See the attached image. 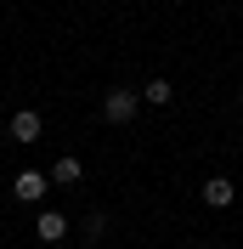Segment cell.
I'll return each instance as SVG.
<instances>
[{"mask_svg":"<svg viewBox=\"0 0 243 249\" xmlns=\"http://www.w3.org/2000/svg\"><path fill=\"white\" fill-rule=\"evenodd\" d=\"M136 113H141V96H136V91H124V85L102 96V119H107V124H130Z\"/></svg>","mask_w":243,"mask_h":249,"instance_id":"cell-1","label":"cell"},{"mask_svg":"<svg viewBox=\"0 0 243 249\" xmlns=\"http://www.w3.org/2000/svg\"><path fill=\"white\" fill-rule=\"evenodd\" d=\"M6 130H12V142H40V130H46V119H40V108H17Z\"/></svg>","mask_w":243,"mask_h":249,"instance_id":"cell-2","label":"cell"},{"mask_svg":"<svg viewBox=\"0 0 243 249\" xmlns=\"http://www.w3.org/2000/svg\"><path fill=\"white\" fill-rule=\"evenodd\" d=\"M232 198H238V187H232L226 176H209V181H204V204H209V210H226Z\"/></svg>","mask_w":243,"mask_h":249,"instance_id":"cell-3","label":"cell"},{"mask_svg":"<svg viewBox=\"0 0 243 249\" xmlns=\"http://www.w3.org/2000/svg\"><path fill=\"white\" fill-rule=\"evenodd\" d=\"M34 232H40V244H62V238H68V221H62L57 210H40V221H34Z\"/></svg>","mask_w":243,"mask_h":249,"instance_id":"cell-4","label":"cell"},{"mask_svg":"<svg viewBox=\"0 0 243 249\" xmlns=\"http://www.w3.org/2000/svg\"><path fill=\"white\" fill-rule=\"evenodd\" d=\"M12 193H17V198H23V204L46 198V176H40V170H23V176H17V181H12Z\"/></svg>","mask_w":243,"mask_h":249,"instance_id":"cell-5","label":"cell"},{"mask_svg":"<svg viewBox=\"0 0 243 249\" xmlns=\"http://www.w3.org/2000/svg\"><path fill=\"white\" fill-rule=\"evenodd\" d=\"M79 176H85V164H79L74 153H68V159H57V164H51V181H57V187H74Z\"/></svg>","mask_w":243,"mask_h":249,"instance_id":"cell-6","label":"cell"},{"mask_svg":"<svg viewBox=\"0 0 243 249\" xmlns=\"http://www.w3.org/2000/svg\"><path fill=\"white\" fill-rule=\"evenodd\" d=\"M170 96H175V91H170V79H147V91H141V102H147V108H164Z\"/></svg>","mask_w":243,"mask_h":249,"instance_id":"cell-7","label":"cell"},{"mask_svg":"<svg viewBox=\"0 0 243 249\" xmlns=\"http://www.w3.org/2000/svg\"><path fill=\"white\" fill-rule=\"evenodd\" d=\"M181 249H204V244H181Z\"/></svg>","mask_w":243,"mask_h":249,"instance_id":"cell-8","label":"cell"}]
</instances>
